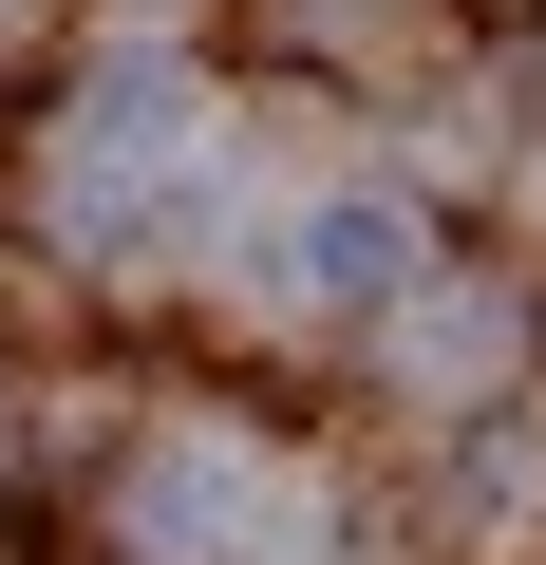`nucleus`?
<instances>
[{"instance_id": "7ed1b4c3", "label": "nucleus", "mask_w": 546, "mask_h": 565, "mask_svg": "<svg viewBox=\"0 0 546 565\" xmlns=\"http://www.w3.org/2000/svg\"><path fill=\"white\" fill-rule=\"evenodd\" d=\"M396 264H415V226H396L377 189H321V207H283L264 302H283V321H358V302H396Z\"/></svg>"}, {"instance_id": "f257e3e1", "label": "nucleus", "mask_w": 546, "mask_h": 565, "mask_svg": "<svg viewBox=\"0 0 546 565\" xmlns=\"http://www.w3.org/2000/svg\"><path fill=\"white\" fill-rule=\"evenodd\" d=\"M39 189H57V226H76L95 264L151 282V264L189 245V207H207V95H189L170 57H114V76L57 114V170H39Z\"/></svg>"}, {"instance_id": "f03ea898", "label": "nucleus", "mask_w": 546, "mask_h": 565, "mask_svg": "<svg viewBox=\"0 0 546 565\" xmlns=\"http://www.w3.org/2000/svg\"><path fill=\"white\" fill-rule=\"evenodd\" d=\"M132 546H151V565H302V546H321V490L189 415V434L132 452Z\"/></svg>"}, {"instance_id": "39448f33", "label": "nucleus", "mask_w": 546, "mask_h": 565, "mask_svg": "<svg viewBox=\"0 0 546 565\" xmlns=\"http://www.w3.org/2000/svg\"><path fill=\"white\" fill-rule=\"evenodd\" d=\"M0 39H20V0H0Z\"/></svg>"}, {"instance_id": "20e7f679", "label": "nucleus", "mask_w": 546, "mask_h": 565, "mask_svg": "<svg viewBox=\"0 0 546 565\" xmlns=\"http://www.w3.org/2000/svg\"><path fill=\"white\" fill-rule=\"evenodd\" d=\"M396 359L452 396V377H508V302H490V282H415V302H396Z\"/></svg>"}]
</instances>
